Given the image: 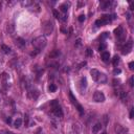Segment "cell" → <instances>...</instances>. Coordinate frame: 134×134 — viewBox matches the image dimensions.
Masks as SVG:
<instances>
[{"instance_id":"21","label":"cell","mask_w":134,"mask_h":134,"mask_svg":"<svg viewBox=\"0 0 134 134\" xmlns=\"http://www.w3.org/2000/svg\"><path fill=\"white\" fill-rule=\"evenodd\" d=\"M1 50L4 52V53H9V52H11V48H9L8 46H6V45H2L1 46Z\"/></svg>"},{"instance_id":"11","label":"cell","mask_w":134,"mask_h":134,"mask_svg":"<svg viewBox=\"0 0 134 134\" xmlns=\"http://www.w3.org/2000/svg\"><path fill=\"white\" fill-rule=\"evenodd\" d=\"M101 129H102V123H96L94 126H92V133L97 134L101 131Z\"/></svg>"},{"instance_id":"15","label":"cell","mask_w":134,"mask_h":134,"mask_svg":"<svg viewBox=\"0 0 134 134\" xmlns=\"http://www.w3.org/2000/svg\"><path fill=\"white\" fill-rule=\"evenodd\" d=\"M29 9L31 11H35V12H39L40 11V5L37 2H33V4L29 6Z\"/></svg>"},{"instance_id":"24","label":"cell","mask_w":134,"mask_h":134,"mask_svg":"<svg viewBox=\"0 0 134 134\" xmlns=\"http://www.w3.org/2000/svg\"><path fill=\"white\" fill-rule=\"evenodd\" d=\"M48 89H49V91H50V92H54L57 90V86L54 85V84H50L49 87H48Z\"/></svg>"},{"instance_id":"26","label":"cell","mask_w":134,"mask_h":134,"mask_svg":"<svg viewBox=\"0 0 134 134\" xmlns=\"http://www.w3.org/2000/svg\"><path fill=\"white\" fill-rule=\"evenodd\" d=\"M1 79L3 80V82H5V81L7 80V79H8V76H7V74H6L5 72H4V73H2V74H1Z\"/></svg>"},{"instance_id":"23","label":"cell","mask_w":134,"mask_h":134,"mask_svg":"<svg viewBox=\"0 0 134 134\" xmlns=\"http://www.w3.org/2000/svg\"><path fill=\"white\" fill-rule=\"evenodd\" d=\"M14 29H15V27H14L13 24H11V25L7 26V32H8L9 35H13L14 34Z\"/></svg>"},{"instance_id":"4","label":"cell","mask_w":134,"mask_h":134,"mask_svg":"<svg viewBox=\"0 0 134 134\" xmlns=\"http://www.w3.org/2000/svg\"><path fill=\"white\" fill-rule=\"evenodd\" d=\"M69 97H70V101H71V103L73 104V106L78 109V111L80 112L81 115H83V113H84V109H83V107L80 105V104L78 103V100H77V98L72 95V93H69Z\"/></svg>"},{"instance_id":"33","label":"cell","mask_w":134,"mask_h":134,"mask_svg":"<svg viewBox=\"0 0 134 134\" xmlns=\"http://www.w3.org/2000/svg\"><path fill=\"white\" fill-rule=\"evenodd\" d=\"M114 73H121V69H117V68H115V69H114Z\"/></svg>"},{"instance_id":"25","label":"cell","mask_w":134,"mask_h":134,"mask_svg":"<svg viewBox=\"0 0 134 134\" xmlns=\"http://www.w3.org/2000/svg\"><path fill=\"white\" fill-rule=\"evenodd\" d=\"M86 84H87L86 78H82V80H81V86H82V87L84 86V88H85V87H86Z\"/></svg>"},{"instance_id":"9","label":"cell","mask_w":134,"mask_h":134,"mask_svg":"<svg viewBox=\"0 0 134 134\" xmlns=\"http://www.w3.org/2000/svg\"><path fill=\"white\" fill-rule=\"evenodd\" d=\"M114 129H115V132L117 134H125L127 132L126 129L123 128V126L120 125V124H115V127H114Z\"/></svg>"},{"instance_id":"5","label":"cell","mask_w":134,"mask_h":134,"mask_svg":"<svg viewBox=\"0 0 134 134\" xmlns=\"http://www.w3.org/2000/svg\"><path fill=\"white\" fill-rule=\"evenodd\" d=\"M43 28H44V33L46 35H51V33L53 31V23L51 21H46L44 23Z\"/></svg>"},{"instance_id":"19","label":"cell","mask_w":134,"mask_h":134,"mask_svg":"<svg viewBox=\"0 0 134 134\" xmlns=\"http://www.w3.org/2000/svg\"><path fill=\"white\" fill-rule=\"evenodd\" d=\"M21 125H22V120L21 118H17V120L14 122V127L15 128H20Z\"/></svg>"},{"instance_id":"14","label":"cell","mask_w":134,"mask_h":134,"mask_svg":"<svg viewBox=\"0 0 134 134\" xmlns=\"http://www.w3.org/2000/svg\"><path fill=\"white\" fill-rule=\"evenodd\" d=\"M102 60L104 62H109V60H110V53L108 51H103L102 52Z\"/></svg>"},{"instance_id":"17","label":"cell","mask_w":134,"mask_h":134,"mask_svg":"<svg viewBox=\"0 0 134 134\" xmlns=\"http://www.w3.org/2000/svg\"><path fill=\"white\" fill-rule=\"evenodd\" d=\"M106 81H107V77L104 73H101L100 72V76H98V78H97V82H100V83H106Z\"/></svg>"},{"instance_id":"27","label":"cell","mask_w":134,"mask_h":134,"mask_svg":"<svg viewBox=\"0 0 134 134\" xmlns=\"http://www.w3.org/2000/svg\"><path fill=\"white\" fill-rule=\"evenodd\" d=\"M86 54H87V57H92V50L90 48L86 49Z\"/></svg>"},{"instance_id":"36","label":"cell","mask_w":134,"mask_h":134,"mask_svg":"<svg viewBox=\"0 0 134 134\" xmlns=\"http://www.w3.org/2000/svg\"><path fill=\"white\" fill-rule=\"evenodd\" d=\"M101 134H107V132H106V131H104V132H102Z\"/></svg>"},{"instance_id":"7","label":"cell","mask_w":134,"mask_h":134,"mask_svg":"<svg viewBox=\"0 0 134 134\" xmlns=\"http://www.w3.org/2000/svg\"><path fill=\"white\" fill-rule=\"evenodd\" d=\"M114 34H115V36L120 39V41L123 42L125 37H124V29H123V26H118L117 28L114 29Z\"/></svg>"},{"instance_id":"18","label":"cell","mask_w":134,"mask_h":134,"mask_svg":"<svg viewBox=\"0 0 134 134\" xmlns=\"http://www.w3.org/2000/svg\"><path fill=\"white\" fill-rule=\"evenodd\" d=\"M16 44H17V46H19V47H21V48H22L24 45H25V41H24L22 38H17Z\"/></svg>"},{"instance_id":"1","label":"cell","mask_w":134,"mask_h":134,"mask_svg":"<svg viewBox=\"0 0 134 134\" xmlns=\"http://www.w3.org/2000/svg\"><path fill=\"white\" fill-rule=\"evenodd\" d=\"M46 44H47V40L44 36H39L33 40V46L35 47V49H36L37 51L43 49L46 46Z\"/></svg>"},{"instance_id":"32","label":"cell","mask_w":134,"mask_h":134,"mask_svg":"<svg viewBox=\"0 0 134 134\" xmlns=\"http://www.w3.org/2000/svg\"><path fill=\"white\" fill-rule=\"evenodd\" d=\"M133 66H134V62H131L130 64H129V68H130L131 70H133V68H134Z\"/></svg>"},{"instance_id":"20","label":"cell","mask_w":134,"mask_h":134,"mask_svg":"<svg viewBox=\"0 0 134 134\" xmlns=\"http://www.w3.org/2000/svg\"><path fill=\"white\" fill-rule=\"evenodd\" d=\"M33 2L34 1H29V0H22L21 1V4L23 6H27V7H29L33 4Z\"/></svg>"},{"instance_id":"3","label":"cell","mask_w":134,"mask_h":134,"mask_svg":"<svg viewBox=\"0 0 134 134\" xmlns=\"http://www.w3.org/2000/svg\"><path fill=\"white\" fill-rule=\"evenodd\" d=\"M50 106H51V111H52L53 115L59 117V118H61L63 116V111H62L60 105H59V103L54 100V101H52L50 103Z\"/></svg>"},{"instance_id":"28","label":"cell","mask_w":134,"mask_h":134,"mask_svg":"<svg viewBox=\"0 0 134 134\" xmlns=\"http://www.w3.org/2000/svg\"><path fill=\"white\" fill-rule=\"evenodd\" d=\"M105 47H106V44H105V43H102L101 45H100V47H98V49H100V51H101V50H104V49H105Z\"/></svg>"},{"instance_id":"2","label":"cell","mask_w":134,"mask_h":134,"mask_svg":"<svg viewBox=\"0 0 134 134\" xmlns=\"http://www.w3.org/2000/svg\"><path fill=\"white\" fill-rule=\"evenodd\" d=\"M114 19H115V15L112 14V15H105V16H103L101 19H98V20L95 21V25L96 26H103L105 25V24H108L110 23L111 21H113Z\"/></svg>"},{"instance_id":"10","label":"cell","mask_w":134,"mask_h":134,"mask_svg":"<svg viewBox=\"0 0 134 134\" xmlns=\"http://www.w3.org/2000/svg\"><path fill=\"white\" fill-rule=\"evenodd\" d=\"M112 4H113V2H111V1H103V2H101V9H103V11L109 9Z\"/></svg>"},{"instance_id":"34","label":"cell","mask_w":134,"mask_h":134,"mask_svg":"<svg viewBox=\"0 0 134 134\" xmlns=\"http://www.w3.org/2000/svg\"><path fill=\"white\" fill-rule=\"evenodd\" d=\"M11 122H12V120H11V118H7V120H6V123H8V124L11 123Z\"/></svg>"},{"instance_id":"29","label":"cell","mask_w":134,"mask_h":134,"mask_svg":"<svg viewBox=\"0 0 134 134\" xmlns=\"http://www.w3.org/2000/svg\"><path fill=\"white\" fill-rule=\"evenodd\" d=\"M79 21H80V22L85 21V15H81V16L79 17Z\"/></svg>"},{"instance_id":"8","label":"cell","mask_w":134,"mask_h":134,"mask_svg":"<svg viewBox=\"0 0 134 134\" xmlns=\"http://www.w3.org/2000/svg\"><path fill=\"white\" fill-rule=\"evenodd\" d=\"M132 46H133L132 41H131V40L128 41V42L125 44V45H124V47H123V50H122L123 54H128L129 52L132 50Z\"/></svg>"},{"instance_id":"16","label":"cell","mask_w":134,"mask_h":134,"mask_svg":"<svg viewBox=\"0 0 134 134\" xmlns=\"http://www.w3.org/2000/svg\"><path fill=\"white\" fill-rule=\"evenodd\" d=\"M68 6H69L68 3H63V4H61L59 8H60V11H61L62 13L65 14V13H67V11H68Z\"/></svg>"},{"instance_id":"35","label":"cell","mask_w":134,"mask_h":134,"mask_svg":"<svg viewBox=\"0 0 134 134\" xmlns=\"http://www.w3.org/2000/svg\"><path fill=\"white\" fill-rule=\"evenodd\" d=\"M1 6H2V1H0V8H1Z\"/></svg>"},{"instance_id":"22","label":"cell","mask_w":134,"mask_h":134,"mask_svg":"<svg viewBox=\"0 0 134 134\" xmlns=\"http://www.w3.org/2000/svg\"><path fill=\"white\" fill-rule=\"evenodd\" d=\"M112 62H113V65L116 67V66L118 65V63H120V57H118V56H114Z\"/></svg>"},{"instance_id":"13","label":"cell","mask_w":134,"mask_h":134,"mask_svg":"<svg viewBox=\"0 0 134 134\" xmlns=\"http://www.w3.org/2000/svg\"><path fill=\"white\" fill-rule=\"evenodd\" d=\"M39 95V92L37 90H31L28 92V97L29 98H33V100H36Z\"/></svg>"},{"instance_id":"30","label":"cell","mask_w":134,"mask_h":134,"mask_svg":"<svg viewBox=\"0 0 134 134\" xmlns=\"http://www.w3.org/2000/svg\"><path fill=\"white\" fill-rule=\"evenodd\" d=\"M133 81H134V78L131 77V78H130V81H129V84H130V86H131V87H133V85H134V84H133Z\"/></svg>"},{"instance_id":"31","label":"cell","mask_w":134,"mask_h":134,"mask_svg":"<svg viewBox=\"0 0 134 134\" xmlns=\"http://www.w3.org/2000/svg\"><path fill=\"white\" fill-rule=\"evenodd\" d=\"M133 114H134V109L131 108V110H130V118H133Z\"/></svg>"},{"instance_id":"12","label":"cell","mask_w":134,"mask_h":134,"mask_svg":"<svg viewBox=\"0 0 134 134\" xmlns=\"http://www.w3.org/2000/svg\"><path fill=\"white\" fill-rule=\"evenodd\" d=\"M90 74H91L93 80L95 82H97V78H98V76H100V71L96 70V69H92V70L90 71Z\"/></svg>"},{"instance_id":"6","label":"cell","mask_w":134,"mask_h":134,"mask_svg":"<svg viewBox=\"0 0 134 134\" xmlns=\"http://www.w3.org/2000/svg\"><path fill=\"white\" fill-rule=\"evenodd\" d=\"M93 100L97 103H103L105 101V95H104L102 91H95L93 94Z\"/></svg>"}]
</instances>
